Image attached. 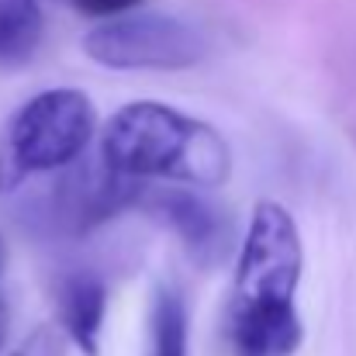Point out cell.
Listing matches in <instances>:
<instances>
[{
    "label": "cell",
    "mask_w": 356,
    "mask_h": 356,
    "mask_svg": "<svg viewBox=\"0 0 356 356\" xmlns=\"http://www.w3.org/2000/svg\"><path fill=\"white\" fill-rule=\"evenodd\" d=\"M301 236L287 208L259 201L238 249L229 301V343L236 356H291L305 325L294 305L301 280Z\"/></svg>",
    "instance_id": "1"
},
{
    "label": "cell",
    "mask_w": 356,
    "mask_h": 356,
    "mask_svg": "<svg viewBox=\"0 0 356 356\" xmlns=\"http://www.w3.org/2000/svg\"><path fill=\"white\" fill-rule=\"evenodd\" d=\"M101 159L128 180H177L218 187L232 173L229 142L204 121L159 101H135L111 115L101 135Z\"/></svg>",
    "instance_id": "2"
},
{
    "label": "cell",
    "mask_w": 356,
    "mask_h": 356,
    "mask_svg": "<svg viewBox=\"0 0 356 356\" xmlns=\"http://www.w3.org/2000/svg\"><path fill=\"white\" fill-rule=\"evenodd\" d=\"M94 128L97 115L83 90L56 87L24 101L0 135V194L31 173H56L80 159Z\"/></svg>",
    "instance_id": "3"
},
{
    "label": "cell",
    "mask_w": 356,
    "mask_h": 356,
    "mask_svg": "<svg viewBox=\"0 0 356 356\" xmlns=\"http://www.w3.org/2000/svg\"><path fill=\"white\" fill-rule=\"evenodd\" d=\"M83 52L108 70H187L208 56L204 31L170 10H121L83 35Z\"/></svg>",
    "instance_id": "4"
},
{
    "label": "cell",
    "mask_w": 356,
    "mask_h": 356,
    "mask_svg": "<svg viewBox=\"0 0 356 356\" xmlns=\"http://www.w3.org/2000/svg\"><path fill=\"white\" fill-rule=\"evenodd\" d=\"M80 159L59 170V180L52 184V194H49V222L73 236L101 225L115 211L135 204L142 194L138 180L115 173L101 156L97 163H80Z\"/></svg>",
    "instance_id": "5"
},
{
    "label": "cell",
    "mask_w": 356,
    "mask_h": 356,
    "mask_svg": "<svg viewBox=\"0 0 356 356\" xmlns=\"http://www.w3.org/2000/svg\"><path fill=\"white\" fill-rule=\"evenodd\" d=\"M149 208L156 218L187 245L197 263H218L229 249V225L218 208H211L194 187H166L149 194Z\"/></svg>",
    "instance_id": "6"
},
{
    "label": "cell",
    "mask_w": 356,
    "mask_h": 356,
    "mask_svg": "<svg viewBox=\"0 0 356 356\" xmlns=\"http://www.w3.org/2000/svg\"><path fill=\"white\" fill-rule=\"evenodd\" d=\"M104 312H108V298H104V284L90 273H70L59 284V322H63V336L80 346L87 356L97 353L101 343V329H104Z\"/></svg>",
    "instance_id": "7"
},
{
    "label": "cell",
    "mask_w": 356,
    "mask_h": 356,
    "mask_svg": "<svg viewBox=\"0 0 356 356\" xmlns=\"http://www.w3.org/2000/svg\"><path fill=\"white\" fill-rule=\"evenodd\" d=\"M45 21L38 0H0V66H21L35 56Z\"/></svg>",
    "instance_id": "8"
},
{
    "label": "cell",
    "mask_w": 356,
    "mask_h": 356,
    "mask_svg": "<svg viewBox=\"0 0 356 356\" xmlns=\"http://www.w3.org/2000/svg\"><path fill=\"white\" fill-rule=\"evenodd\" d=\"M145 356H187V308L170 284L156 287L152 294Z\"/></svg>",
    "instance_id": "9"
},
{
    "label": "cell",
    "mask_w": 356,
    "mask_h": 356,
    "mask_svg": "<svg viewBox=\"0 0 356 356\" xmlns=\"http://www.w3.org/2000/svg\"><path fill=\"white\" fill-rule=\"evenodd\" d=\"M63 353H66V336L59 329H52V325H42L10 356H63Z\"/></svg>",
    "instance_id": "10"
},
{
    "label": "cell",
    "mask_w": 356,
    "mask_h": 356,
    "mask_svg": "<svg viewBox=\"0 0 356 356\" xmlns=\"http://www.w3.org/2000/svg\"><path fill=\"white\" fill-rule=\"evenodd\" d=\"M76 10L90 14V17H111V14H121V10H131L138 7L142 0H70Z\"/></svg>",
    "instance_id": "11"
},
{
    "label": "cell",
    "mask_w": 356,
    "mask_h": 356,
    "mask_svg": "<svg viewBox=\"0 0 356 356\" xmlns=\"http://www.w3.org/2000/svg\"><path fill=\"white\" fill-rule=\"evenodd\" d=\"M7 325H10V318H7V301H3V294H0V353H3V343H7Z\"/></svg>",
    "instance_id": "12"
},
{
    "label": "cell",
    "mask_w": 356,
    "mask_h": 356,
    "mask_svg": "<svg viewBox=\"0 0 356 356\" xmlns=\"http://www.w3.org/2000/svg\"><path fill=\"white\" fill-rule=\"evenodd\" d=\"M0 270H3V245H0Z\"/></svg>",
    "instance_id": "13"
}]
</instances>
